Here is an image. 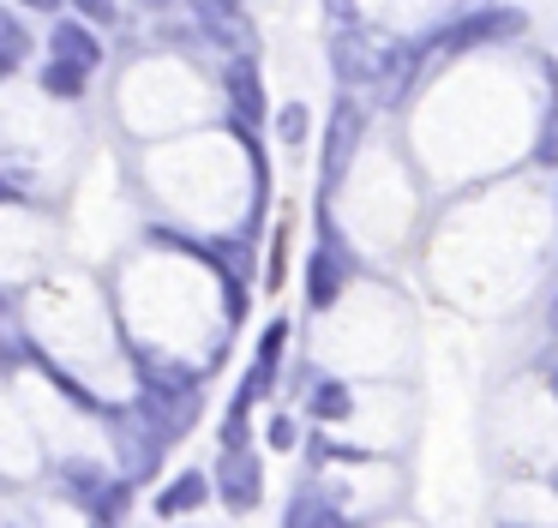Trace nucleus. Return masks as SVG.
I'll use <instances>...</instances> for the list:
<instances>
[{"label":"nucleus","instance_id":"39448f33","mask_svg":"<svg viewBox=\"0 0 558 528\" xmlns=\"http://www.w3.org/2000/svg\"><path fill=\"white\" fill-rule=\"evenodd\" d=\"M54 60H66V67H97V43H90V31L61 24V31H54Z\"/></svg>","mask_w":558,"mask_h":528},{"label":"nucleus","instance_id":"f03ea898","mask_svg":"<svg viewBox=\"0 0 558 528\" xmlns=\"http://www.w3.org/2000/svg\"><path fill=\"white\" fill-rule=\"evenodd\" d=\"M522 31V12H481V19H462L457 31H445L433 43V55H462L469 43H498V36H517Z\"/></svg>","mask_w":558,"mask_h":528},{"label":"nucleus","instance_id":"a211bd4d","mask_svg":"<svg viewBox=\"0 0 558 528\" xmlns=\"http://www.w3.org/2000/svg\"><path fill=\"white\" fill-rule=\"evenodd\" d=\"M553 480H558V475H553Z\"/></svg>","mask_w":558,"mask_h":528},{"label":"nucleus","instance_id":"7ed1b4c3","mask_svg":"<svg viewBox=\"0 0 558 528\" xmlns=\"http://www.w3.org/2000/svg\"><path fill=\"white\" fill-rule=\"evenodd\" d=\"M354 132H361V108L342 103L337 115H330V151H325V187H337L342 180V163H349L354 151Z\"/></svg>","mask_w":558,"mask_h":528},{"label":"nucleus","instance_id":"4468645a","mask_svg":"<svg viewBox=\"0 0 558 528\" xmlns=\"http://www.w3.org/2000/svg\"><path fill=\"white\" fill-rule=\"evenodd\" d=\"M546 384H553V391H558V348H553V355H546Z\"/></svg>","mask_w":558,"mask_h":528},{"label":"nucleus","instance_id":"ddd939ff","mask_svg":"<svg viewBox=\"0 0 558 528\" xmlns=\"http://www.w3.org/2000/svg\"><path fill=\"white\" fill-rule=\"evenodd\" d=\"M277 127H282V139H289V144H301V132H306V115H301V108H282V120H277Z\"/></svg>","mask_w":558,"mask_h":528},{"label":"nucleus","instance_id":"9d476101","mask_svg":"<svg viewBox=\"0 0 558 528\" xmlns=\"http://www.w3.org/2000/svg\"><path fill=\"white\" fill-rule=\"evenodd\" d=\"M198 499H205V480H198V475H186L181 487H174L169 499H162V511H186V504H198Z\"/></svg>","mask_w":558,"mask_h":528},{"label":"nucleus","instance_id":"1a4fd4ad","mask_svg":"<svg viewBox=\"0 0 558 528\" xmlns=\"http://www.w3.org/2000/svg\"><path fill=\"white\" fill-rule=\"evenodd\" d=\"M289 528H337V516H330L318 499H294V511H289Z\"/></svg>","mask_w":558,"mask_h":528},{"label":"nucleus","instance_id":"423d86ee","mask_svg":"<svg viewBox=\"0 0 558 528\" xmlns=\"http://www.w3.org/2000/svg\"><path fill=\"white\" fill-rule=\"evenodd\" d=\"M25 48H31L25 24H19L13 12H0V72H7V67H19V60H25Z\"/></svg>","mask_w":558,"mask_h":528},{"label":"nucleus","instance_id":"6e6552de","mask_svg":"<svg viewBox=\"0 0 558 528\" xmlns=\"http://www.w3.org/2000/svg\"><path fill=\"white\" fill-rule=\"evenodd\" d=\"M43 84H49V96H78V91H85V67H66V60H54V67L43 72Z\"/></svg>","mask_w":558,"mask_h":528},{"label":"nucleus","instance_id":"20e7f679","mask_svg":"<svg viewBox=\"0 0 558 528\" xmlns=\"http://www.w3.org/2000/svg\"><path fill=\"white\" fill-rule=\"evenodd\" d=\"M222 499H229L234 511H246V504L258 499V463L246 451H229V463H222Z\"/></svg>","mask_w":558,"mask_h":528},{"label":"nucleus","instance_id":"9b49d317","mask_svg":"<svg viewBox=\"0 0 558 528\" xmlns=\"http://www.w3.org/2000/svg\"><path fill=\"white\" fill-rule=\"evenodd\" d=\"M330 295H337V259L325 252V259L313 264V300H330Z\"/></svg>","mask_w":558,"mask_h":528},{"label":"nucleus","instance_id":"f3484780","mask_svg":"<svg viewBox=\"0 0 558 528\" xmlns=\"http://www.w3.org/2000/svg\"><path fill=\"white\" fill-rule=\"evenodd\" d=\"M510 528H522V523H510Z\"/></svg>","mask_w":558,"mask_h":528},{"label":"nucleus","instance_id":"2eb2a0df","mask_svg":"<svg viewBox=\"0 0 558 528\" xmlns=\"http://www.w3.org/2000/svg\"><path fill=\"white\" fill-rule=\"evenodd\" d=\"M25 7H37V12H61L66 0H25Z\"/></svg>","mask_w":558,"mask_h":528},{"label":"nucleus","instance_id":"f257e3e1","mask_svg":"<svg viewBox=\"0 0 558 528\" xmlns=\"http://www.w3.org/2000/svg\"><path fill=\"white\" fill-rule=\"evenodd\" d=\"M397 67H402V43L378 31H349L337 36V72L354 84H397Z\"/></svg>","mask_w":558,"mask_h":528},{"label":"nucleus","instance_id":"f8f14e48","mask_svg":"<svg viewBox=\"0 0 558 528\" xmlns=\"http://www.w3.org/2000/svg\"><path fill=\"white\" fill-rule=\"evenodd\" d=\"M198 7V19L205 24H217V19H241V0H193Z\"/></svg>","mask_w":558,"mask_h":528},{"label":"nucleus","instance_id":"dca6fc26","mask_svg":"<svg viewBox=\"0 0 558 528\" xmlns=\"http://www.w3.org/2000/svg\"><path fill=\"white\" fill-rule=\"evenodd\" d=\"M546 324H553V331H558V300H553V312H546Z\"/></svg>","mask_w":558,"mask_h":528},{"label":"nucleus","instance_id":"0eeeda50","mask_svg":"<svg viewBox=\"0 0 558 528\" xmlns=\"http://www.w3.org/2000/svg\"><path fill=\"white\" fill-rule=\"evenodd\" d=\"M229 91H234V108L241 115H265V91H258V72H246V67H234V79H229Z\"/></svg>","mask_w":558,"mask_h":528}]
</instances>
